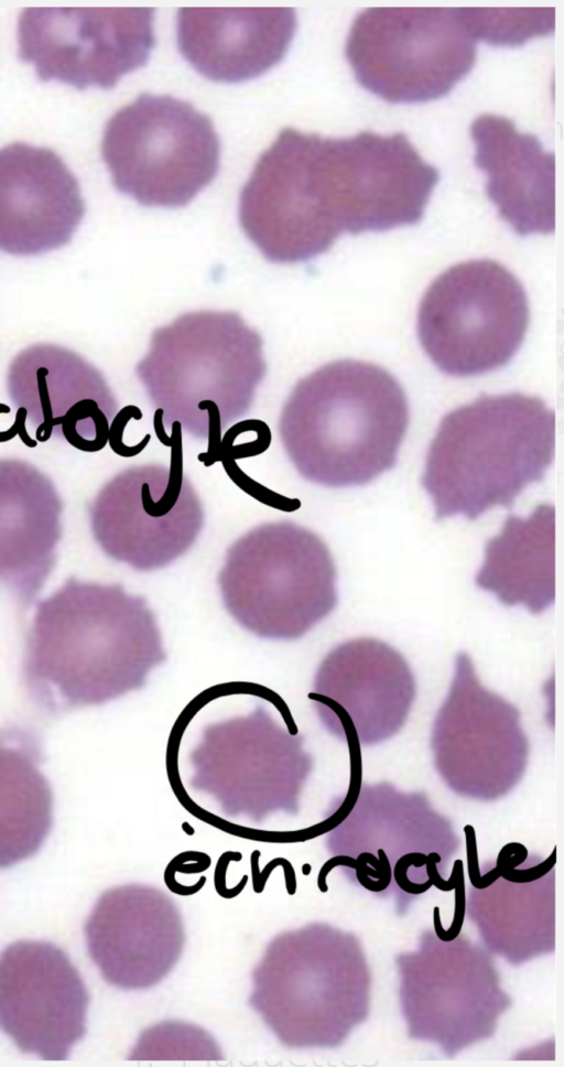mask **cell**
I'll return each mask as SVG.
<instances>
[{"label":"cell","mask_w":564,"mask_h":1067,"mask_svg":"<svg viewBox=\"0 0 564 1067\" xmlns=\"http://www.w3.org/2000/svg\"><path fill=\"white\" fill-rule=\"evenodd\" d=\"M166 659L153 611L118 583L68 578L37 602L22 673L48 713L98 705L142 688Z\"/></svg>","instance_id":"obj_1"},{"label":"cell","mask_w":564,"mask_h":1067,"mask_svg":"<svg viewBox=\"0 0 564 1067\" xmlns=\"http://www.w3.org/2000/svg\"><path fill=\"white\" fill-rule=\"evenodd\" d=\"M409 422L406 395L391 373L339 359L297 381L282 407L279 433L302 477L348 487L394 467Z\"/></svg>","instance_id":"obj_2"},{"label":"cell","mask_w":564,"mask_h":1067,"mask_svg":"<svg viewBox=\"0 0 564 1067\" xmlns=\"http://www.w3.org/2000/svg\"><path fill=\"white\" fill-rule=\"evenodd\" d=\"M555 414L536 396L481 395L448 412L429 448L422 485L436 519L474 520L510 507L554 457Z\"/></svg>","instance_id":"obj_3"},{"label":"cell","mask_w":564,"mask_h":1067,"mask_svg":"<svg viewBox=\"0 0 564 1067\" xmlns=\"http://www.w3.org/2000/svg\"><path fill=\"white\" fill-rule=\"evenodd\" d=\"M261 335L237 312L196 311L153 331L135 375L154 419L208 440V465L231 422L251 408L267 373Z\"/></svg>","instance_id":"obj_4"},{"label":"cell","mask_w":564,"mask_h":1067,"mask_svg":"<svg viewBox=\"0 0 564 1067\" xmlns=\"http://www.w3.org/2000/svg\"><path fill=\"white\" fill-rule=\"evenodd\" d=\"M336 567L326 543L292 521L257 526L227 550L218 584L229 614L270 639L302 637L337 605Z\"/></svg>","instance_id":"obj_5"},{"label":"cell","mask_w":564,"mask_h":1067,"mask_svg":"<svg viewBox=\"0 0 564 1067\" xmlns=\"http://www.w3.org/2000/svg\"><path fill=\"white\" fill-rule=\"evenodd\" d=\"M101 153L119 192L144 206L175 208L214 180L220 143L193 105L143 93L108 120Z\"/></svg>","instance_id":"obj_6"},{"label":"cell","mask_w":564,"mask_h":1067,"mask_svg":"<svg viewBox=\"0 0 564 1067\" xmlns=\"http://www.w3.org/2000/svg\"><path fill=\"white\" fill-rule=\"evenodd\" d=\"M466 8H370L355 19L346 56L358 83L391 103L446 95L473 68Z\"/></svg>","instance_id":"obj_7"},{"label":"cell","mask_w":564,"mask_h":1067,"mask_svg":"<svg viewBox=\"0 0 564 1067\" xmlns=\"http://www.w3.org/2000/svg\"><path fill=\"white\" fill-rule=\"evenodd\" d=\"M528 325V297L517 277L497 261L477 259L448 268L430 284L416 328L441 371L470 377L508 364Z\"/></svg>","instance_id":"obj_8"},{"label":"cell","mask_w":564,"mask_h":1067,"mask_svg":"<svg viewBox=\"0 0 564 1067\" xmlns=\"http://www.w3.org/2000/svg\"><path fill=\"white\" fill-rule=\"evenodd\" d=\"M238 216L271 262H304L327 251L343 230L325 138L283 129L242 187Z\"/></svg>","instance_id":"obj_9"},{"label":"cell","mask_w":564,"mask_h":1067,"mask_svg":"<svg viewBox=\"0 0 564 1067\" xmlns=\"http://www.w3.org/2000/svg\"><path fill=\"white\" fill-rule=\"evenodd\" d=\"M303 742L262 709L215 723L191 753L189 785L214 797L231 817L260 822L279 811L296 815L313 768Z\"/></svg>","instance_id":"obj_10"},{"label":"cell","mask_w":564,"mask_h":1067,"mask_svg":"<svg viewBox=\"0 0 564 1067\" xmlns=\"http://www.w3.org/2000/svg\"><path fill=\"white\" fill-rule=\"evenodd\" d=\"M434 766L447 787L481 801L505 797L522 779L529 740L519 709L485 688L459 651L448 693L432 726Z\"/></svg>","instance_id":"obj_11"},{"label":"cell","mask_w":564,"mask_h":1067,"mask_svg":"<svg viewBox=\"0 0 564 1067\" xmlns=\"http://www.w3.org/2000/svg\"><path fill=\"white\" fill-rule=\"evenodd\" d=\"M171 464H143L116 474L88 507L95 541L111 559L138 571L164 568L183 556L204 526L200 499L183 472L181 441Z\"/></svg>","instance_id":"obj_12"},{"label":"cell","mask_w":564,"mask_h":1067,"mask_svg":"<svg viewBox=\"0 0 564 1067\" xmlns=\"http://www.w3.org/2000/svg\"><path fill=\"white\" fill-rule=\"evenodd\" d=\"M18 42L41 80L108 89L147 64L153 9L31 7L20 15Z\"/></svg>","instance_id":"obj_13"},{"label":"cell","mask_w":564,"mask_h":1067,"mask_svg":"<svg viewBox=\"0 0 564 1067\" xmlns=\"http://www.w3.org/2000/svg\"><path fill=\"white\" fill-rule=\"evenodd\" d=\"M336 939L319 924L283 931L252 970L249 1004L286 1047L323 1046L335 1038L340 993Z\"/></svg>","instance_id":"obj_14"},{"label":"cell","mask_w":564,"mask_h":1067,"mask_svg":"<svg viewBox=\"0 0 564 1067\" xmlns=\"http://www.w3.org/2000/svg\"><path fill=\"white\" fill-rule=\"evenodd\" d=\"M89 996L69 957L47 941L0 953V1028L25 1053L65 1060L86 1033Z\"/></svg>","instance_id":"obj_15"},{"label":"cell","mask_w":564,"mask_h":1067,"mask_svg":"<svg viewBox=\"0 0 564 1067\" xmlns=\"http://www.w3.org/2000/svg\"><path fill=\"white\" fill-rule=\"evenodd\" d=\"M7 390L40 441L54 435L96 452L109 440L117 399L104 375L66 347L39 343L22 349L9 366Z\"/></svg>","instance_id":"obj_16"},{"label":"cell","mask_w":564,"mask_h":1067,"mask_svg":"<svg viewBox=\"0 0 564 1067\" xmlns=\"http://www.w3.org/2000/svg\"><path fill=\"white\" fill-rule=\"evenodd\" d=\"M415 696V678L403 655L370 637L333 648L319 664L308 693L329 733L348 721L365 746L394 736L405 724Z\"/></svg>","instance_id":"obj_17"},{"label":"cell","mask_w":564,"mask_h":1067,"mask_svg":"<svg viewBox=\"0 0 564 1067\" xmlns=\"http://www.w3.org/2000/svg\"><path fill=\"white\" fill-rule=\"evenodd\" d=\"M89 956L117 988L147 989L177 963L185 944L183 919L163 891L127 884L104 892L85 924Z\"/></svg>","instance_id":"obj_18"},{"label":"cell","mask_w":564,"mask_h":1067,"mask_svg":"<svg viewBox=\"0 0 564 1067\" xmlns=\"http://www.w3.org/2000/svg\"><path fill=\"white\" fill-rule=\"evenodd\" d=\"M85 214L77 179L52 150L0 149V250L34 256L69 242Z\"/></svg>","instance_id":"obj_19"},{"label":"cell","mask_w":564,"mask_h":1067,"mask_svg":"<svg viewBox=\"0 0 564 1067\" xmlns=\"http://www.w3.org/2000/svg\"><path fill=\"white\" fill-rule=\"evenodd\" d=\"M296 29L294 9L182 8L180 52L203 76L225 83L258 77L286 53Z\"/></svg>","instance_id":"obj_20"},{"label":"cell","mask_w":564,"mask_h":1067,"mask_svg":"<svg viewBox=\"0 0 564 1067\" xmlns=\"http://www.w3.org/2000/svg\"><path fill=\"white\" fill-rule=\"evenodd\" d=\"M63 502L53 481L20 459H0V584L29 606L51 572Z\"/></svg>","instance_id":"obj_21"},{"label":"cell","mask_w":564,"mask_h":1067,"mask_svg":"<svg viewBox=\"0 0 564 1067\" xmlns=\"http://www.w3.org/2000/svg\"><path fill=\"white\" fill-rule=\"evenodd\" d=\"M470 132L476 164L487 174V194L499 215L520 235L553 233L554 155L505 117L482 115Z\"/></svg>","instance_id":"obj_22"},{"label":"cell","mask_w":564,"mask_h":1067,"mask_svg":"<svg viewBox=\"0 0 564 1067\" xmlns=\"http://www.w3.org/2000/svg\"><path fill=\"white\" fill-rule=\"evenodd\" d=\"M377 844L395 848L398 853L437 852L455 849L457 839L425 791H402L388 782L365 783L349 815L329 831L327 847L344 854Z\"/></svg>","instance_id":"obj_23"},{"label":"cell","mask_w":564,"mask_h":1067,"mask_svg":"<svg viewBox=\"0 0 564 1067\" xmlns=\"http://www.w3.org/2000/svg\"><path fill=\"white\" fill-rule=\"evenodd\" d=\"M554 538L552 505H539L525 518L509 516L486 545L476 584L505 605L542 613L555 599Z\"/></svg>","instance_id":"obj_24"},{"label":"cell","mask_w":564,"mask_h":1067,"mask_svg":"<svg viewBox=\"0 0 564 1067\" xmlns=\"http://www.w3.org/2000/svg\"><path fill=\"white\" fill-rule=\"evenodd\" d=\"M29 730H0V869L34 855L53 823V793Z\"/></svg>","instance_id":"obj_25"},{"label":"cell","mask_w":564,"mask_h":1067,"mask_svg":"<svg viewBox=\"0 0 564 1067\" xmlns=\"http://www.w3.org/2000/svg\"><path fill=\"white\" fill-rule=\"evenodd\" d=\"M131 1060H221V1050L203 1028L182 1022H164L145 1030L129 1057Z\"/></svg>","instance_id":"obj_26"},{"label":"cell","mask_w":564,"mask_h":1067,"mask_svg":"<svg viewBox=\"0 0 564 1067\" xmlns=\"http://www.w3.org/2000/svg\"><path fill=\"white\" fill-rule=\"evenodd\" d=\"M477 40L519 45L554 29V8H467Z\"/></svg>","instance_id":"obj_27"},{"label":"cell","mask_w":564,"mask_h":1067,"mask_svg":"<svg viewBox=\"0 0 564 1067\" xmlns=\"http://www.w3.org/2000/svg\"><path fill=\"white\" fill-rule=\"evenodd\" d=\"M221 462L231 479L256 499L284 511H293L300 507V502L297 499H292L276 494L275 492L251 479L240 470V467L235 463V460L223 459Z\"/></svg>","instance_id":"obj_28"},{"label":"cell","mask_w":564,"mask_h":1067,"mask_svg":"<svg viewBox=\"0 0 564 1067\" xmlns=\"http://www.w3.org/2000/svg\"><path fill=\"white\" fill-rule=\"evenodd\" d=\"M454 890H455L454 917H453V922H452V925L448 928V930H445L443 928L442 924H441L440 908L437 906H435L434 909H433V912H434V915H433L434 930H435L436 936L438 937V939H441L442 941H452V940L456 939V937L459 935V933L462 930V927H463L464 917H465V908H466L465 882H464L463 866L458 871V875H457V880H456V884H455Z\"/></svg>","instance_id":"obj_29"},{"label":"cell","mask_w":564,"mask_h":1067,"mask_svg":"<svg viewBox=\"0 0 564 1067\" xmlns=\"http://www.w3.org/2000/svg\"><path fill=\"white\" fill-rule=\"evenodd\" d=\"M426 861L427 854L424 852H408L399 858L393 869V877L401 890L411 895H419L433 885L430 879L424 883H414L408 877V870L411 865L422 867Z\"/></svg>","instance_id":"obj_30"},{"label":"cell","mask_w":564,"mask_h":1067,"mask_svg":"<svg viewBox=\"0 0 564 1067\" xmlns=\"http://www.w3.org/2000/svg\"><path fill=\"white\" fill-rule=\"evenodd\" d=\"M210 865V858L196 851H186L175 856L166 866L164 875L176 873L196 874L205 871Z\"/></svg>","instance_id":"obj_31"},{"label":"cell","mask_w":564,"mask_h":1067,"mask_svg":"<svg viewBox=\"0 0 564 1067\" xmlns=\"http://www.w3.org/2000/svg\"><path fill=\"white\" fill-rule=\"evenodd\" d=\"M241 858H242V855H241L240 852L228 851V852L221 854L220 858L218 859V862H217V865H216V870H215L214 883H215V890H216V892L221 897L232 898V897L239 895V893L245 888V886H246V884L248 882V876L247 875H243V877L240 880V882L236 886H234L232 888L226 887V871H227V867H228L229 863L231 861H240Z\"/></svg>","instance_id":"obj_32"},{"label":"cell","mask_w":564,"mask_h":1067,"mask_svg":"<svg viewBox=\"0 0 564 1067\" xmlns=\"http://www.w3.org/2000/svg\"><path fill=\"white\" fill-rule=\"evenodd\" d=\"M555 862H556V848L553 849L552 853L546 860L542 861L538 865L532 866L530 869H523V870H518L516 867L510 870H503L501 872V876L505 880L512 883H529L544 876L547 872H550L553 869V866L555 865Z\"/></svg>","instance_id":"obj_33"},{"label":"cell","mask_w":564,"mask_h":1067,"mask_svg":"<svg viewBox=\"0 0 564 1067\" xmlns=\"http://www.w3.org/2000/svg\"><path fill=\"white\" fill-rule=\"evenodd\" d=\"M441 861H442V856L438 852L427 853V861L425 863L426 874H427V877L431 880L432 884L436 888L443 892H449L455 887L458 871L463 866V862L462 860H455L453 870L451 873V877L447 881H445L441 877L436 867V865L441 863Z\"/></svg>","instance_id":"obj_34"},{"label":"cell","mask_w":564,"mask_h":1067,"mask_svg":"<svg viewBox=\"0 0 564 1067\" xmlns=\"http://www.w3.org/2000/svg\"><path fill=\"white\" fill-rule=\"evenodd\" d=\"M464 832L466 837V854L469 881L475 888L482 890L484 884L478 862L475 829L473 826L467 824L464 827Z\"/></svg>","instance_id":"obj_35"},{"label":"cell","mask_w":564,"mask_h":1067,"mask_svg":"<svg viewBox=\"0 0 564 1067\" xmlns=\"http://www.w3.org/2000/svg\"><path fill=\"white\" fill-rule=\"evenodd\" d=\"M260 858V852L256 850L251 854V869H252V884L256 893H261L265 886V883L271 874V872L278 866L282 865L284 859L276 858L268 863L264 869L260 872L258 859Z\"/></svg>","instance_id":"obj_36"},{"label":"cell","mask_w":564,"mask_h":1067,"mask_svg":"<svg viewBox=\"0 0 564 1067\" xmlns=\"http://www.w3.org/2000/svg\"><path fill=\"white\" fill-rule=\"evenodd\" d=\"M302 871H303V873L305 875L310 874V872H311V865L310 864H304Z\"/></svg>","instance_id":"obj_37"}]
</instances>
